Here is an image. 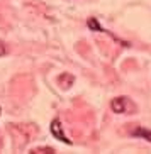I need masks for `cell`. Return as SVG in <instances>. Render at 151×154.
<instances>
[{"label":"cell","instance_id":"7a4b0ae2","mask_svg":"<svg viewBox=\"0 0 151 154\" xmlns=\"http://www.w3.org/2000/svg\"><path fill=\"white\" fill-rule=\"evenodd\" d=\"M51 132H53V134H55V137H58L61 142L70 144V139L63 134V129H61V124H60V120H58V119H55V120L51 122Z\"/></svg>","mask_w":151,"mask_h":154},{"label":"cell","instance_id":"277c9868","mask_svg":"<svg viewBox=\"0 0 151 154\" xmlns=\"http://www.w3.org/2000/svg\"><path fill=\"white\" fill-rule=\"evenodd\" d=\"M5 54V46H4V42L0 41V56H4Z\"/></svg>","mask_w":151,"mask_h":154},{"label":"cell","instance_id":"6da1fadb","mask_svg":"<svg viewBox=\"0 0 151 154\" xmlns=\"http://www.w3.org/2000/svg\"><path fill=\"white\" fill-rule=\"evenodd\" d=\"M112 110L115 113H133L136 112V105L127 98V97H117V98L112 100V103H110Z\"/></svg>","mask_w":151,"mask_h":154},{"label":"cell","instance_id":"3957f363","mask_svg":"<svg viewBox=\"0 0 151 154\" xmlns=\"http://www.w3.org/2000/svg\"><path fill=\"white\" fill-rule=\"evenodd\" d=\"M133 134H134V136L143 137V139H146V140H149V142H151V131H148V129H141V127H137V129H134V131H133Z\"/></svg>","mask_w":151,"mask_h":154}]
</instances>
